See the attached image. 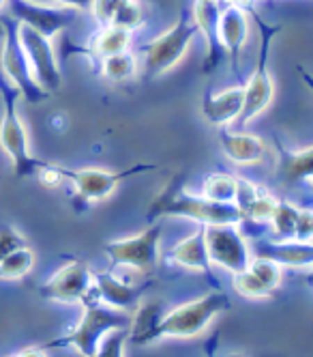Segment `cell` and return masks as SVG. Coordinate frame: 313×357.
<instances>
[{
	"label": "cell",
	"instance_id": "23",
	"mask_svg": "<svg viewBox=\"0 0 313 357\" xmlns=\"http://www.w3.org/2000/svg\"><path fill=\"white\" fill-rule=\"evenodd\" d=\"M131 41H134L131 31H125L110 24V26H101V31L95 35V39L90 41V52L101 61V59L127 52V50L131 47Z\"/></svg>",
	"mask_w": 313,
	"mask_h": 357
},
{
	"label": "cell",
	"instance_id": "21",
	"mask_svg": "<svg viewBox=\"0 0 313 357\" xmlns=\"http://www.w3.org/2000/svg\"><path fill=\"white\" fill-rule=\"evenodd\" d=\"M204 228L200 224V228L195 233H191L189 237H185L182 241H178L172 252H170V259L180 265V267H187V269H195L202 271L211 278V259H208V250H206V239H204Z\"/></svg>",
	"mask_w": 313,
	"mask_h": 357
},
{
	"label": "cell",
	"instance_id": "25",
	"mask_svg": "<svg viewBox=\"0 0 313 357\" xmlns=\"http://www.w3.org/2000/svg\"><path fill=\"white\" fill-rule=\"evenodd\" d=\"M298 220H300V209L292 202L279 200L277 209L271 218V228L273 235L279 241H296V231H298Z\"/></svg>",
	"mask_w": 313,
	"mask_h": 357
},
{
	"label": "cell",
	"instance_id": "4",
	"mask_svg": "<svg viewBox=\"0 0 313 357\" xmlns=\"http://www.w3.org/2000/svg\"><path fill=\"white\" fill-rule=\"evenodd\" d=\"M249 15L255 20L259 29V52H257V61H255V69L251 73V78L247 86H243L245 104H243V112L236 125L251 123L255 116H259L271 106V101L275 97V82L271 75V47L275 43V37L283 31V26H279V24H266L257 15V11H251Z\"/></svg>",
	"mask_w": 313,
	"mask_h": 357
},
{
	"label": "cell",
	"instance_id": "6",
	"mask_svg": "<svg viewBox=\"0 0 313 357\" xmlns=\"http://www.w3.org/2000/svg\"><path fill=\"white\" fill-rule=\"evenodd\" d=\"M198 26L193 22L191 11H182L180 17L172 24V26L154 37L144 45V73L146 78H159V75L174 69L182 56L187 54L191 41L198 37Z\"/></svg>",
	"mask_w": 313,
	"mask_h": 357
},
{
	"label": "cell",
	"instance_id": "34",
	"mask_svg": "<svg viewBox=\"0 0 313 357\" xmlns=\"http://www.w3.org/2000/svg\"><path fill=\"white\" fill-rule=\"evenodd\" d=\"M255 3L257 0H219L221 7H236V9H243L247 13L255 11Z\"/></svg>",
	"mask_w": 313,
	"mask_h": 357
},
{
	"label": "cell",
	"instance_id": "15",
	"mask_svg": "<svg viewBox=\"0 0 313 357\" xmlns=\"http://www.w3.org/2000/svg\"><path fill=\"white\" fill-rule=\"evenodd\" d=\"M281 280L283 271L277 263L255 257L243 271L234 273L232 287L243 297H268L281 287Z\"/></svg>",
	"mask_w": 313,
	"mask_h": 357
},
{
	"label": "cell",
	"instance_id": "40",
	"mask_svg": "<svg viewBox=\"0 0 313 357\" xmlns=\"http://www.w3.org/2000/svg\"><path fill=\"white\" fill-rule=\"evenodd\" d=\"M227 357H243V355H227Z\"/></svg>",
	"mask_w": 313,
	"mask_h": 357
},
{
	"label": "cell",
	"instance_id": "13",
	"mask_svg": "<svg viewBox=\"0 0 313 357\" xmlns=\"http://www.w3.org/2000/svg\"><path fill=\"white\" fill-rule=\"evenodd\" d=\"M7 7L15 22L26 24L49 39L63 33L75 17L73 9L33 3V0H7Z\"/></svg>",
	"mask_w": 313,
	"mask_h": 357
},
{
	"label": "cell",
	"instance_id": "18",
	"mask_svg": "<svg viewBox=\"0 0 313 357\" xmlns=\"http://www.w3.org/2000/svg\"><path fill=\"white\" fill-rule=\"evenodd\" d=\"M243 104H245V89L230 86L219 93H206L202 101V114L215 127H227L239 121L243 112Z\"/></svg>",
	"mask_w": 313,
	"mask_h": 357
},
{
	"label": "cell",
	"instance_id": "20",
	"mask_svg": "<svg viewBox=\"0 0 313 357\" xmlns=\"http://www.w3.org/2000/svg\"><path fill=\"white\" fill-rule=\"evenodd\" d=\"M219 142L225 153V158L234 164H257L268 155V149L262 138H257L247 132H230L221 127L219 132Z\"/></svg>",
	"mask_w": 313,
	"mask_h": 357
},
{
	"label": "cell",
	"instance_id": "35",
	"mask_svg": "<svg viewBox=\"0 0 313 357\" xmlns=\"http://www.w3.org/2000/svg\"><path fill=\"white\" fill-rule=\"evenodd\" d=\"M15 355L17 357H47L45 349H41V347H26V349L17 351Z\"/></svg>",
	"mask_w": 313,
	"mask_h": 357
},
{
	"label": "cell",
	"instance_id": "22",
	"mask_svg": "<svg viewBox=\"0 0 313 357\" xmlns=\"http://www.w3.org/2000/svg\"><path fill=\"white\" fill-rule=\"evenodd\" d=\"M279 166L277 174L283 183H303L313 181V146L300 151H288L279 146Z\"/></svg>",
	"mask_w": 313,
	"mask_h": 357
},
{
	"label": "cell",
	"instance_id": "41",
	"mask_svg": "<svg viewBox=\"0 0 313 357\" xmlns=\"http://www.w3.org/2000/svg\"><path fill=\"white\" fill-rule=\"evenodd\" d=\"M9 357H17V355H9Z\"/></svg>",
	"mask_w": 313,
	"mask_h": 357
},
{
	"label": "cell",
	"instance_id": "28",
	"mask_svg": "<svg viewBox=\"0 0 313 357\" xmlns=\"http://www.w3.org/2000/svg\"><path fill=\"white\" fill-rule=\"evenodd\" d=\"M277 202L279 200L268 190H262L257 194V198L251 202V207L245 211L243 222H271V218L277 209Z\"/></svg>",
	"mask_w": 313,
	"mask_h": 357
},
{
	"label": "cell",
	"instance_id": "32",
	"mask_svg": "<svg viewBox=\"0 0 313 357\" xmlns=\"http://www.w3.org/2000/svg\"><path fill=\"white\" fill-rule=\"evenodd\" d=\"M24 245H26V239L22 237L19 231H15L13 226H7V224L0 226V261L7 259L9 254H13L15 250Z\"/></svg>",
	"mask_w": 313,
	"mask_h": 357
},
{
	"label": "cell",
	"instance_id": "17",
	"mask_svg": "<svg viewBox=\"0 0 313 357\" xmlns=\"http://www.w3.org/2000/svg\"><path fill=\"white\" fill-rule=\"evenodd\" d=\"M251 254L259 259H268L279 267H313L311 241H259L251 248Z\"/></svg>",
	"mask_w": 313,
	"mask_h": 357
},
{
	"label": "cell",
	"instance_id": "19",
	"mask_svg": "<svg viewBox=\"0 0 313 357\" xmlns=\"http://www.w3.org/2000/svg\"><path fill=\"white\" fill-rule=\"evenodd\" d=\"M93 280H95V291L99 295V301L110 305L114 310H122V312H129L134 310L142 293L146 291L148 284H142V287H134V284H127V282H120L116 280L112 273H93Z\"/></svg>",
	"mask_w": 313,
	"mask_h": 357
},
{
	"label": "cell",
	"instance_id": "1",
	"mask_svg": "<svg viewBox=\"0 0 313 357\" xmlns=\"http://www.w3.org/2000/svg\"><path fill=\"white\" fill-rule=\"evenodd\" d=\"M161 218H187L202 226L243 224V213L234 202H215L206 196H195L185 190V172L174 174L166 188L154 196L146 211V222Z\"/></svg>",
	"mask_w": 313,
	"mask_h": 357
},
{
	"label": "cell",
	"instance_id": "8",
	"mask_svg": "<svg viewBox=\"0 0 313 357\" xmlns=\"http://www.w3.org/2000/svg\"><path fill=\"white\" fill-rule=\"evenodd\" d=\"M3 52H0V67L7 82L24 97L29 104H39V101L47 99L49 93H45L31 71L29 59H26L19 37H17V22L13 17H3Z\"/></svg>",
	"mask_w": 313,
	"mask_h": 357
},
{
	"label": "cell",
	"instance_id": "3",
	"mask_svg": "<svg viewBox=\"0 0 313 357\" xmlns=\"http://www.w3.org/2000/svg\"><path fill=\"white\" fill-rule=\"evenodd\" d=\"M232 305L230 297L221 291H211L200 299L187 301L170 310L154 327V342L163 338H193L211 325L223 310Z\"/></svg>",
	"mask_w": 313,
	"mask_h": 357
},
{
	"label": "cell",
	"instance_id": "27",
	"mask_svg": "<svg viewBox=\"0 0 313 357\" xmlns=\"http://www.w3.org/2000/svg\"><path fill=\"white\" fill-rule=\"evenodd\" d=\"M35 267V252L24 245L0 261V280H19Z\"/></svg>",
	"mask_w": 313,
	"mask_h": 357
},
{
	"label": "cell",
	"instance_id": "30",
	"mask_svg": "<svg viewBox=\"0 0 313 357\" xmlns=\"http://www.w3.org/2000/svg\"><path fill=\"white\" fill-rule=\"evenodd\" d=\"M129 340V329H116L103 338L95 357H125V344Z\"/></svg>",
	"mask_w": 313,
	"mask_h": 357
},
{
	"label": "cell",
	"instance_id": "11",
	"mask_svg": "<svg viewBox=\"0 0 313 357\" xmlns=\"http://www.w3.org/2000/svg\"><path fill=\"white\" fill-rule=\"evenodd\" d=\"M208 259L230 273H239L251 263V248L239 224H217L204 228Z\"/></svg>",
	"mask_w": 313,
	"mask_h": 357
},
{
	"label": "cell",
	"instance_id": "7",
	"mask_svg": "<svg viewBox=\"0 0 313 357\" xmlns=\"http://www.w3.org/2000/svg\"><path fill=\"white\" fill-rule=\"evenodd\" d=\"M159 166L156 164H138L125 170H103V168H80V170H69L65 168V178L73 183L75 198H73V207L77 209H86L95 202H101L110 198L118 185L129 176L152 172Z\"/></svg>",
	"mask_w": 313,
	"mask_h": 357
},
{
	"label": "cell",
	"instance_id": "10",
	"mask_svg": "<svg viewBox=\"0 0 313 357\" xmlns=\"http://www.w3.org/2000/svg\"><path fill=\"white\" fill-rule=\"evenodd\" d=\"M17 37H19L26 59H29V65H31V71L35 75L37 84L49 95L56 93L63 86V73H61L58 56H56L54 45H51V39L19 22H17Z\"/></svg>",
	"mask_w": 313,
	"mask_h": 357
},
{
	"label": "cell",
	"instance_id": "31",
	"mask_svg": "<svg viewBox=\"0 0 313 357\" xmlns=\"http://www.w3.org/2000/svg\"><path fill=\"white\" fill-rule=\"evenodd\" d=\"M125 3L127 0H93L88 11L99 22V26H110Z\"/></svg>",
	"mask_w": 313,
	"mask_h": 357
},
{
	"label": "cell",
	"instance_id": "38",
	"mask_svg": "<svg viewBox=\"0 0 313 357\" xmlns=\"http://www.w3.org/2000/svg\"><path fill=\"white\" fill-rule=\"evenodd\" d=\"M309 284H311V287H313V273H311V275H309Z\"/></svg>",
	"mask_w": 313,
	"mask_h": 357
},
{
	"label": "cell",
	"instance_id": "5",
	"mask_svg": "<svg viewBox=\"0 0 313 357\" xmlns=\"http://www.w3.org/2000/svg\"><path fill=\"white\" fill-rule=\"evenodd\" d=\"M19 93L7 82L3 86V116H0V146L11 160V168L17 178H31L39 174V170L47 164L37 160L31 153L29 132L17 112Z\"/></svg>",
	"mask_w": 313,
	"mask_h": 357
},
{
	"label": "cell",
	"instance_id": "16",
	"mask_svg": "<svg viewBox=\"0 0 313 357\" xmlns=\"http://www.w3.org/2000/svg\"><path fill=\"white\" fill-rule=\"evenodd\" d=\"M249 37V13L236 7H221L219 17V43L223 54L230 59L232 71L239 73L241 54Z\"/></svg>",
	"mask_w": 313,
	"mask_h": 357
},
{
	"label": "cell",
	"instance_id": "12",
	"mask_svg": "<svg viewBox=\"0 0 313 357\" xmlns=\"http://www.w3.org/2000/svg\"><path fill=\"white\" fill-rule=\"evenodd\" d=\"M93 289L95 280L88 265L82 261H71L39 287V295L58 303H82Z\"/></svg>",
	"mask_w": 313,
	"mask_h": 357
},
{
	"label": "cell",
	"instance_id": "24",
	"mask_svg": "<svg viewBox=\"0 0 313 357\" xmlns=\"http://www.w3.org/2000/svg\"><path fill=\"white\" fill-rule=\"evenodd\" d=\"M138 71H140V59H138V54L131 52V50L99 61V73L108 82H114V84L134 80Z\"/></svg>",
	"mask_w": 313,
	"mask_h": 357
},
{
	"label": "cell",
	"instance_id": "26",
	"mask_svg": "<svg viewBox=\"0 0 313 357\" xmlns=\"http://www.w3.org/2000/svg\"><path fill=\"white\" fill-rule=\"evenodd\" d=\"M236 178L239 176H232L225 172L206 176V181L202 185V196L215 202H234V198H236Z\"/></svg>",
	"mask_w": 313,
	"mask_h": 357
},
{
	"label": "cell",
	"instance_id": "36",
	"mask_svg": "<svg viewBox=\"0 0 313 357\" xmlns=\"http://www.w3.org/2000/svg\"><path fill=\"white\" fill-rule=\"evenodd\" d=\"M298 71H300V75H303V80H305V84H307V86H309V89L313 91V75H311V73H307V71H305L303 67H300Z\"/></svg>",
	"mask_w": 313,
	"mask_h": 357
},
{
	"label": "cell",
	"instance_id": "33",
	"mask_svg": "<svg viewBox=\"0 0 313 357\" xmlns=\"http://www.w3.org/2000/svg\"><path fill=\"white\" fill-rule=\"evenodd\" d=\"M90 3H93V0H49V5L67 7V9H73V11H88Z\"/></svg>",
	"mask_w": 313,
	"mask_h": 357
},
{
	"label": "cell",
	"instance_id": "39",
	"mask_svg": "<svg viewBox=\"0 0 313 357\" xmlns=\"http://www.w3.org/2000/svg\"><path fill=\"white\" fill-rule=\"evenodd\" d=\"M0 39H3V24H0Z\"/></svg>",
	"mask_w": 313,
	"mask_h": 357
},
{
	"label": "cell",
	"instance_id": "37",
	"mask_svg": "<svg viewBox=\"0 0 313 357\" xmlns=\"http://www.w3.org/2000/svg\"><path fill=\"white\" fill-rule=\"evenodd\" d=\"M7 7V0H0V11H3Z\"/></svg>",
	"mask_w": 313,
	"mask_h": 357
},
{
	"label": "cell",
	"instance_id": "29",
	"mask_svg": "<svg viewBox=\"0 0 313 357\" xmlns=\"http://www.w3.org/2000/svg\"><path fill=\"white\" fill-rule=\"evenodd\" d=\"M114 26L118 29H125V31H138L142 24H144V11H142V5L138 0H127V3L120 7V11L116 13L114 17Z\"/></svg>",
	"mask_w": 313,
	"mask_h": 357
},
{
	"label": "cell",
	"instance_id": "9",
	"mask_svg": "<svg viewBox=\"0 0 313 357\" xmlns=\"http://www.w3.org/2000/svg\"><path fill=\"white\" fill-rule=\"evenodd\" d=\"M161 235H163L161 224H152L134 237L106 243L103 245V252H106V257L116 267H127V269H136L142 273H150L156 267V261H159Z\"/></svg>",
	"mask_w": 313,
	"mask_h": 357
},
{
	"label": "cell",
	"instance_id": "2",
	"mask_svg": "<svg viewBox=\"0 0 313 357\" xmlns=\"http://www.w3.org/2000/svg\"><path fill=\"white\" fill-rule=\"evenodd\" d=\"M84 303V317L77 323L69 334L49 340L45 349H56V347H73L82 357H95L99 351V344L103 342L110 331L116 329H131V314H127L122 310H114L110 305L101 303L97 291L82 301Z\"/></svg>",
	"mask_w": 313,
	"mask_h": 357
},
{
	"label": "cell",
	"instance_id": "14",
	"mask_svg": "<svg viewBox=\"0 0 313 357\" xmlns=\"http://www.w3.org/2000/svg\"><path fill=\"white\" fill-rule=\"evenodd\" d=\"M191 15L198 26V33L204 37V45H206L202 73L211 75L223 59V47L219 43V17H221L219 0H195Z\"/></svg>",
	"mask_w": 313,
	"mask_h": 357
}]
</instances>
